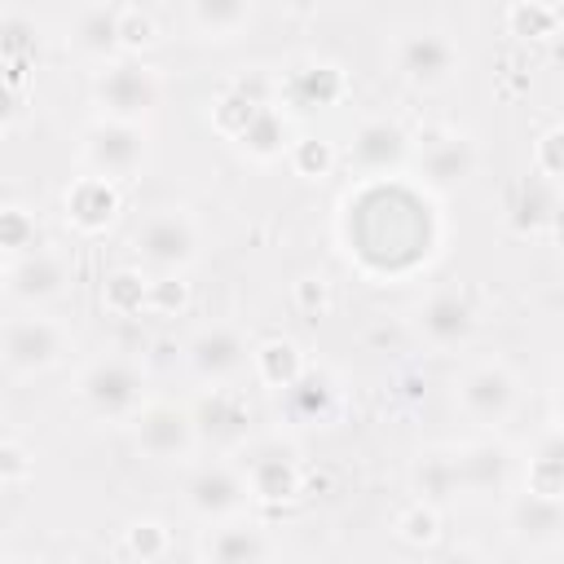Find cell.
<instances>
[{"label": "cell", "mask_w": 564, "mask_h": 564, "mask_svg": "<svg viewBox=\"0 0 564 564\" xmlns=\"http://www.w3.org/2000/svg\"><path fill=\"white\" fill-rule=\"evenodd\" d=\"M75 397L88 414L106 419V423H132L150 401H145V366L132 357H93L79 379H75Z\"/></svg>", "instance_id": "1"}, {"label": "cell", "mask_w": 564, "mask_h": 564, "mask_svg": "<svg viewBox=\"0 0 564 564\" xmlns=\"http://www.w3.org/2000/svg\"><path fill=\"white\" fill-rule=\"evenodd\" d=\"M198 247H203V229L185 207H154L132 229V256L150 278L185 273L198 260Z\"/></svg>", "instance_id": "2"}, {"label": "cell", "mask_w": 564, "mask_h": 564, "mask_svg": "<svg viewBox=\"0 0 564 564\" xmlns=\"http://www.w3.org/2000/svg\"><path fill=\"white\" fill-rule=\"evenodd\" d=\"M70 352V330L48 313H13L0 335V361L9 379H35L62 366Z\"/></svg>", "instance_id": "3"}, {"label": "cell", "mask_w": 564, "mask_h": 564, "mask_svg": "<svg viewBox=\"0 0 564 564\" xmlns=\"http://www.w3.org/2000/svg\"><path fill=\"white\" fill-rule=\"evenodd\" d=\"M163 101V79L154 66H145L141 57H115L101 62L97 79H93V106L106 119H132L145 123Z\"/></svg>", "instance_id": "4"}, {"label": "cell", "mask_w": 564, "mask_h": 564, "mask_svg": "<svg viewBox=\"0 0 564 564\" xmlns=\"http://www.w3.org/2000/svg\"><path fill=\"white\" fill-rule=\"evenodd\" d=\"M84 163L88 172L106 176V181H128L145 167L150 159V132L145 123H132V119H106L97 115L88 128H84Z\"/></svg>", "instance_id": "5"}, {"label": "cell", "mask_w": 564, "mask_h": 564, "mask_svg": "<svg viewBox=\"0 0 564 564\" xmlns=\"http://www.w3.org/2000/svg\"><path fill=\"white\" fill-rule=\"evenodd\" d=\"M128 427H132L137 454H145L150 463H181L203 441L194 410L189 405H176V401H150Z\"/></svg>", "instance_id": "6"}, {"label": "cell", "mask_w": 564, "mask_h": 564, "mask_svg": "<svg viewBox=\"0 0 564 564\" xmlns=\"http://www.w3.org/2000/svg\"><path fill=\"white\" fill-rule=\"evenodd\" d=\"M454 397H458V410L471 423L498 427V423L511 419V410L520 401V379H516V370L507 361H476L471 370L458 375Z\"/></svg>", "instance_id": "7"}, {"label": "cell", "mask_w": 564, "mask_h": 564, "mask_svg": "<svg viewBox=\"0 0 564 564\" xmlns=\"http://www.w3.org/2000/svg\"><path fill=\"white\" fill-rule=\"evenodd\" d=\"M392 62H397V70H401V79H405L410 88H441V84L454 79L463 53H458V44H454L445 31H436V26H414V31H401V35H397Z\"/></svg>", "instance_id": "8"}, {"label": "cell", "mask_w": 564, "mask_h": 564, "mask_svg": "<svg viewBox=\"0 0 564 564\" xmlns=\"http://www.w3.org/2000/svg\"><path fill=\"white\" fill-rule=\"evenodd\" d=\"M181 494H185V507L198 520L220 524V520H234L247 507L251 485H247L242 467H234V463H198V467H189Z\"/></svg>", "instance_id": "9"}, {"label": "cell", "mask_w": 564, "mask_h": 564, "mask_svg": "<svg viewBox=\"0 0 564 564\" xmlns=\"http://www.w3.org/2000/svg\"><path fill=\"white\" fill-rule=\"evenodd\" d=\"M181 357H185V366L194 370V379H203V383H229L247 361H251V348H247V339H242V330L238 326H229V322H212V326H203L185 348H181Z\"/></svg>", "instance_id": "10"}, {"label": "cell", "mask_w": 564, "mask_h": 564, "mask_svg": "<svg viewBox=\"0 0 564 564\" xmlns=\"http://www.w3.org/2000/svg\"><path fill=\"white\" fill-rule=\"evenodd\" d=\"M70 286V264L62 251L53 247H40V251H26L18 260L4 264V295L13 304H48L57 295H66Z\"/></svg>", "instance_id": "11"}, {"label": "cell", "mask_w": 564, "mask_h": 564, "mask_svg": "<svg viewBox=\"0 0 564 564\" xmlns=\"http://www.w3.org/2000/svg\"><path fill=\"white\" fill-rule=\"evenodd\" d=\"M507 533L520 546L533 551H551L564 542V498L560 494H538V489H520L507 502Z\"/></svg>", "instance_id": "12"}, {"label": "cell", "mask_w": 564, "mask_h": 564, "mask_svg": "<svg viewBox=\"0 0 564 564\" xmlns=\"http://www.w3.org/2000/svg\"><path fill=\"white\" fill-rule=\"evenodd\" d=\"M458 458V498H502L511 489V471H516V458L502 441H471L463 449H454Z\"/></svg>", "instance_id": "13"}, {"label": "cell", "mask_w": 564, "mask_h": 564, "mask_svg": "<svg viewBox=\"0 0 564 564\" xmlns=\"http://www.w3.org/2000/svg\"><path fill=\"white\" fill-rule=\"evenodd\" d=\"M405 159H410V137L397 119H366L348 141V167H357L361 176L401 172Z\"/></svg>", "instance_id": "14"}, {"label": "cell", "mask_w": 564, "mask_h": 564, "mask_svg": "<svg viewBox=\"0 0 564 564\" xmlns=\"http://www.w3.org/2000/svg\"><path fill=\"white\" fill-rule=\"evenodd\" d=\"M119 18H123L119 0H88L75 9L70 26H66V44L88 62H115V57H123Z\"/></svg>", "instance_id": "15"}, {"label": "cell", "mask_w": 564, "mask_h": 564, "mask_svg": "<svg viewBox=\"0 0 564 564\" xmlns=\"http://www.w3.org/2000/svg\"><path fill=\"white\" fill-rule=\"evenodd\" d=\"M242 476L251 485V498H260V502H291L300 494V480H304L295 454L286 445H278V441L256 445L242 458Z\"/></svg>", "instance_id": "16"}, {"label": "cell", "mask_w": 564, "mask_h": 564, "mask_svg": "<svg viewBox=\"0 0 564 564\" xmlns=\"http://www.w3.org/2000/svg\"><path fill=\"white\" fill-rule=\"evenodd\" d=\"M414 326L432 348H463L471 339V330H476V308L458 291H436V295H427L419 304Z\"/></svg>", "instance_id": "17"}, {"label": "cell", "mask_w": 564, "mask_h": 564, "mask_svg": "<svg viewBox=\"0 0 564 564\" xmlns=\"http://www.w3.org/2000/svg\"><path fill=\"white\" fill-rule=\"evenodd\" d=\"M194 419H198V436L212 441V445H242L251 436V405L229 383H216L194 405Z\"/></svg>", "instance_id": "18"}, {"label": "cell", "mask_w": 564, "mask_h": 564, "mask_svg": "<svg viewBox=\"0 0 564 564\" xmlns=\"http://www.w3.org/2000/svg\"><path fill=\"white\" fill-rule=\"evenodd\" d=\"M476 163H480V150L471 137L463 132H449V137H436L423 154H419V172L432 189H458L476 176Z\"/></svg>", "instance_id": "19"}, {"label": "cell", "mask_w": 564, "mask_h": 564, "mask_svg": "<svg viewBox=\"0 0 564 564\" xmlns=\"http://www.w3.org/2000/svg\"><path fill=\"white\" fill-rule=\"evenodd\" d=\"M62 207H66V220L79 234H106L115 225V216H119V189H115V181L88 172V176L70 181Z\"/></svg>", "instance_id": "20"}, {"label": "cell", "mask_w": 564, "mask_h": 564, "mask_svg": "<svg viewBox=\"0 0 564 564\" xmlns=\"http://www.w3.org/2000/svg\"><path fill=\"white\" fill-rule=\"evenodd\" d=\"M198 560H216V564H247V560H269L273 555V542L264 529L256 524H238V520H220L212 524L198 546H194Z\"/></svg>", "instance_id": "21"}, {"label": "cell", "mask_w": 564, "mask_h": 564, "mask_svg": "<svg viewBox=\"0 0 564 564\" xmlns=\"http://www.w3.org/2000/svg\"><path fill=\"white\" fill-rule=\"evenodd\" d=\"M348 93V79L335 62H304L295 66L286 79H282V97L295 106V110H322V106H335L339 97Z\"/></svg>", "instance_id": "22"}, {"label": "cell", "mask_w": 564, "mask_h": 564, "mask_svg": "<svg viewBox=\"0 0 564 564\" xmlns=\"http://www.w3.org/2000/svg\"><path fill=\"white\" fill-rule=\"evenodd\" d=\"M282 397V410L291 423H304V427H317V423H330L339 414V388L317 375V370H304L291 388L278 392Z\"/></svg>", "instance_id": "23"}, {"label": "cell", "mask_w": 564, "mask_h": 564, "mask_svg": "<svg viewBox=\"0 0 564 564\" xmlns=\"http://www.w3.org/2000/svg\"><path fill=\"white\" fill-rule=\"evenodd\" d=\"M251 366H256V379H260L264 388H273V392L291 388V383L308 370V366H304V352H300L291 339H282V335L260 339V344L251 348Z\"/></svg>", "instance_id": "24"}, {"label": "cell", "mask_w": 564, "mask_h": 564, "mask_svg": "<svg viewBox=\"0 0 564 564\" xmlns=\"http://www.w3.org/2000/svg\"><path fill=\"white\" fill-rule=\"evenodd\" d=\"M524 485L538 489V494H560L564 498V423H555L538 436Z\"/></svg>", "instance_id": "25"}, {"label": "cell", "mask_w": 564, "mask_h": 564, "mask_svg": "<svg viewBox=\"0 0 564 564\" xmlns=\"http://www.w3.org/2000/svg\"><path fill=\"white\" fill-rule=\"evenodd\" d=\"M414 494L423 502H436V507L458 498V458H454V449H432V454L419 458V467H414Z\"/></svg>", "instance_id": "26"}, {"label": "cell", "mask_w": 564, "mask_h": 564, "mask_svg": "<svg viewBox=\"0 0 564 564\" xmlns=\"http://www.w3.org/2000/svg\"><path fill=\"white\" fill-rule=\"evenodd\" d=\"M189 22L207 40H234L251 22V0H189Z\"/></svg>", "instance_id": "27"}, {"label": "cell", "mask_w": 564, "mask_h": 564, "mask_svg": "<svg viewBox=\"0 0 564 564\" xmlns=\"http://www.w3.org/2000/svg\"><path fill=\"white\" fill-rule=\"evenodd\" d=\"M101 304L115 317H137L141 308H150V273L141 264L137 269H115L101 286Z\"/></svg>", "instance_id": "28"}, {"label": "cell", "mask_w": 564, "mask_h": 564, "mask_svg": "<svg viewBox=\"0 0 564 564\" xmlns=\"http://www.w3.org/2000/svg\"><path fill=\"white\" fill-rule=\"evenodd\" d=\"M238 141H242V150H247L251 159L269 163V159H278V154L286 150V123H282V115H278L273 106H260L256 119L242 128Z\"/></svg>", "instance_id": "29"}, {"label": "cell", "mask_w": 564, "mask_h": 564, "mask_svg": "<svg viewBox=\"0 0 564 564\" xmlns=\"http://www.w3.org/2000/svg\"><path fill=\"white\" fill-rule=\"evenodd\" d=\"M507 31L520 35V40H555L564 26H560V9H555V4L516 0V4L507 9Z\"/></svg>", "instance_id": "30"}, {"label": "cell", "mask_w": 564, "mask_h": 564, "mask_svg": "<svg viewBox=\"0 0 564 564\" xmlns=\"http://www.w3.org/2000/svg\"><path fill=\"white\" fill-rule=\"evenodd\" d=\"M551 207H555V198L542 189V176H529V181L516 185L507 212H511V225L524 234V229H546L551 225Z\"/></svg>", "instance_id": "31"}, {"label": "cell", "mask_w": 564, "mask_h": 564, "mask_svg": "<svg viewBox=\"0 0 564 564\" xmlns=\"http://www.w3.org/2000/svg\"><path fill=\"white\" fill-rule=\"evenodd\" d=\"M0 247H4V260H18V256L44 247V234H40V225H35V216L26 207L9 203L0 212Z\"/></svg>", "instance_id": "32"}, {"label": "cell", "mask_w": 564, "mask_h": 564, "mask_svg": "<svg viewBox=\"0 0 564 564\" xmlns=\"http://www.w3.org/2000/svg\"><path fill=\"white\" fill-rule=\"evenodd\" d=\"M167 551H172V533L163 520H132L123 529V555L150 564V560H163Z\"/></svg>", "instance_id": "33"}, {"label": "cell", "mask_w": 564, "mask_h": 564, "mask_svg": "<svg viewBox=\"0 0 564 564\" xmlns=\"http://www.w3.org/2000/svg\"><path fill=\"white\" fill-rule=\"evenodd\" d=\"M397 538L410 542V546H432V542L441 538V507L414 498V502L397 516Z\"/></svg>", "instance_id": "34"}, {"label": "cell", "mask_w": 564, "mask_h": 564, "mask_svg": "<svg viewBox=\"0 0 564 564\" xmlns=\"http://www.w3.org/2000/svg\"><path fill=\"white\" fill-rule=\"evenodd\" d=\"M291 167L304 181H322L335 167V145L322 137H300V141H291Z\"/></svg>", "instance_id": "35"}, {"label": "cell", "mask_w": 564, "mask_h": 564, "mask_svg": "<svg viewBox=\"0 0 564 564\" xmlns=\"http://www.w3.org/2000/svg\"><path fill=\"white\" fill-rule=\"evenodd\" d=\"M260 106H264V101L247 97L242 88H229V93H220V101H216V110H212V115H216V128H220V132H229V137L238 141V137H242V128L256 119V110H260Z\"/></svg>", "instance_id": "36"}, {"label": "cell", "mask_w": 564, "mask_h": 564, "mask_svg": "<svg viewBox=\"0 0 564 564\" xmlns=\"http://www.w3.org/2000/svg\"><path fill=\"white\" fill-rule=\"evenodd\" d=\"M159 40L154 31V18L137 4H123V18H119V44H123V57H141L150 44Z\"/></svg>", "instance_id": "37"}, {"label": "cell", "mask_w": 564, "mask_h": 564, "mask_svg": "<svg viewBox=\"0 0 564 564\" xmlns=\"http://www.w3.org/2000/svg\"><path fill=\"white\" fill-rule=\"evenodd\" d=\"M533 167H538L542 181H564V123L546 128L533 141Z\"/></svg>", "instance_id": "38"}, {"label": "cell", "mask_w": 564, "mask_h": 564, "mask_svg": "<svg viewBox=\"0 0 564 564\" xmlns=\"http://www.w3.org/2000/svg\"><path fill=\"white\" fill-rule=\"evenodd\" d=\"M189 304V282L181 273H163V278H150V313L159 317H172Z\"/></svg>", "instance_id": "39"}, {"label": "cell", "mask_w": 564, "mask_h": 564, "mask_svg": "<svg viewBox=\"0 0 564 564\" xmlns=\"http://www.w3.org/2000/svg\"><path fill=\"white\" fill-rule=\"evenodd\" d=\"M26 476H31V454H26V445H22L18 436H4V441H0V485L13 494Z\"/></svg>", "instance_id": "40"}, {"label": "cell", "mask_w": 564, "mask_h": 564, "mask_svg": "<svg viewBox=\"0 0 564 564\" xmlns=\"http://www.w3.org/2000/svg\"><path fill=\"white\" fill-rule=\"evenodd\" d=\"M295 304L308 308V313L330 308V286H326V278H300V282H295Z\"/></svg>", "instance_id": "41"}, {"label": "cell", "mask_w": 564, "mask_h": 564, "mask_svg": "<svg viewBox=\"0 0 564 564\" xmlns=\"http://www.w3.org/2000/svg\"><path fill=\"white\" fill-rule=\"evenodd\" d=\"M546 234L564 247V194H560V198H555V207H551V225H546Z\"/></svg>", "instance_id": "42"}, {"label": "cell", "mask_w": 564, "mask_h": 564, "mask_svg": "<svg viewBox=\"0 0 564 564\" xmlns=\"http://www.w3.org/2000/svg\"><path fill=\"white\" fill-rule=\"evenodd\" d=\"M551 401H555V419L564 423V375L555 379V392H551Z\"/></svg>", "instance_id": "43"}, {"label": "cell", "mask_w": 564, "mask_h": 564, "mask_svg": "<svg viewBox=\"0 0 564 564\" xmlns=\"http://www.w3.org/2000/svg\"><path fill=\"white\" fill-rule=\"evenodd\" d=\"M555 9H560V26H564V4H555Z\"/></svg>", "instance_id": "44"}, {"label": "cell", "mask_w": 564, "mask_h": 564, "mask_svg": "<svg viewBox=\"0 0 564 564\" xmlns=\"http://www.w3.org/2000/svg\"><path fill=\"white\" fill-rule=\"evenodd\" d=\"M291 4H308V0H291Z\"/></svg>", "instance_id": "45"}]
</instances>
